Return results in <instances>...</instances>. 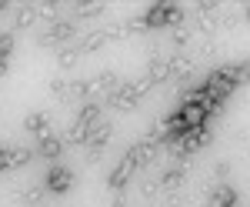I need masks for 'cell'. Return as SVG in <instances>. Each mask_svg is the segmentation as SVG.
<instances>
[{
	"mask_svg": "<svg viewBox=\"0 0 250 207\" xmlns=\"http://www.w3.org/2000/svg\"><path fill=\"white\" fill-rule=\"evenodd\" d=\"M197 14H200V20H197V30L200 34H217L220 30V3L217 0H200L197 3Z\"/></svg>",
	"mask_w": 250,
	"mask_h": 207,
	"instance_id": "1",
	"label": "cell"
},
{
	"mask_svg": "<svg viewBox=\"0 0 250 207\" xmlns=\"http://www.w3.org/2000/svg\"><path fill=\"white\" fill-rule=\"evenodd\" d=\"M74 34H77V23H74V20H57V23H50L47 34L37 37V44L40 47H54V44H60V40H70Z\"/></svg>",
	"mask_w": 250,
	"mask_h": 207,
	"instance_id": "2",
	"label": "cell"
},
{
	"mask_svg": "<svg viewBox=\"0 0 250 207\" xmlns=\"http://www.w3.org/2000/svg\"><path fill=\"white\" fill-rule=\"evenodd\" d=\"M43 187L50 190V194H67V190L74 187V170L54 164V167H50V174H47V184H43Z\"/></svg>",
	"mask_w": 250,
	"mask_h": 207,
	"instance_id": "3",
	"label": "cell"
},
{
	"mask_svg": "<svg viewBox=\"0 0 250 207\" xmlns=\"http://www.w3.org/2000/svg\"><path fill=\"white\" fill-rule=\"evenodd\" d=\"M130 177H134V161H130V157H124V161L107 174V187L120 194V190L127 187V181H130Z\"/></svg>",
	"mask_w": 250,
	"mask_h": 207,
	"instance_id": "4",
	"label": "cell"
},
{
	"mask_svg": "<svg viewBox=\"0 0 250 207\" xmlns=\"http://www.w3.org/2000/svg\"><path fill=\"white\" fill-rule=\"evenodd\" d=\"M83 87H87V97L90 94H107L110 97L117 91V74L114 70H100L94 80H83Z\"/></svg>",
	"mask_w": 250,
	"mask_h": 207,
	"instance_id": "5",
	"label": "cell"
},
{
	"mask_svg": "<svg viewBox=\"0 0 250 207\" xmlns=\"http://www.w3.org/2000/svg\"><path fill=\"white\" fill-rule=\"evenodd\" d=\"M127 157L134 161V170L147 167V164L157 157V144H150V140H140V144H134V147L127 151Z\"/></svg>",
	"mask_w": 250,
	"mask_h": 207,
	"instance_id": "6",
	"label": "cell"
},
{
	"mask_svg": "<svg viewBox=\"0 0 250 207\" xmlns=\"http://www.w3.org/2000/svg\"><path fill=\"white\" fill-rule=\"evenodd\" d=\"M110 137H114V127H110L107 120H97L94 127L87 131V147H90V151H100L104 144H110Z\"/></svg>",
	"mask_w": 250,
	"mask_h": 207,
	"instance_id": "7",
	"label": "cell"
},
{
	"mask_svg": "<svg viewBox=\"0 0 250 207\" xmlns=\"http://www.w3.org/2000/svg\"><path fill=\"white\" fill-rule=\"evenodd\" d=\"M237 190L230 187V184H217V187L210 190V197H207V207H237Z\"/></svg>",
	"mask_w": 250,
	"mask_h": 207,
	"instance_id": "8",
	"label": "cell"
},
{
	"mask_svg": "<svg viewBox=\"0 0 250 207\" xmlns=\"http://www.w3.org/2000/svg\"><path fill=\"white\" fill-rule=\"evenodd\" d=\"M213 77H220L224 84L230 87H244L247 84V64H233V67H220V70H210Z\"/></svg>",
	"mask_w": 250,
	"mask_h": 207,
	"instance_id": "9",
	"label": "cell"
},
{
	"mask_svg": "<svg viewBox=\"0 0 250 207\" xmlns=\"http://www.w3.org/2000/svg\"><path fill=\"white\" fill-rule=\"evenodd\" d=\"M60 151H63V140H60L54 131H43V134H40V147H37L40 157L54 161V157H60Z\"/></svg>",
	"mask_w": 250,
	"mask_h": 207,
	"instance_id": "10",
	"label": "cell"
},
{
	"mask_svg": "<svg viewBox=\"0 0 250 207\" xmlns=\"http://www.w3.org/2000/svg\"><path fill=\"white\" fill-rule=\"evenodd\" d=\"M137 100H140V97L134 94V87H130V84L117 87L114 94H110V104H114L117 111H134V107H137Z\"/></svg>",
	"mask_w": 250,
	"mask_h": 207,
	"instance_id": "11",
	"label": "cell"
},
{
	"mask_svg": "<svg viewBox=\"0 0 250 207\" xmlns=\"http://www.w3.org/2000/svg\"><path fill=\"white\" fill-rule=\"evenodd\" d=\"M193 70V60L187 54H173L167 60V77H187Z\"/></svg>",
	"mask_w": 250,
	"mask_h": 207,
	"instance_id": "12",
	"label": "cell"
},
{
	"mask_svg": "<svg viewBox=\"0 0 250 207\" xmlns=\"http://www.w3.org/2000/svg\"><path fill=\"white\" fill-rule=\"evenodd\" d=\"M144 27H147V30L167 27V3H154V7L144 14Z\"/></svg>",
	"mask_w": 250,
	"mask_h": 207,
	"instance_id": "13",
	"label": "cell"
},
{
	"mask_svg": "<svg viewBox=\"0 0 250 207\" xmlns=\"http://www.w3.org/2000/svg\"><path fill=\"white\" fill-rule=\"evenodd\" d=\"M30 161H34V151H27V147H14V151H7L3 167H7V170H17V167H27Z\"/></svg>",
	"mask_w": 250,
	"mask_h": 207,
	"instance_id": "14",
	"label": "cell"
},
{
	"mask_svg": "<svg viewBox=\"0 0 250 207\" xmlns=\"http://www.w3.org/2000/svg\"><path fill=\"white\" fill-rule=\"evenodd\" d=\"M23 127L30 134H43V131H50V114L47 111H37V114H27V120H23Z\"/></svg>",
	"mask_w": 250,
	"mask_h": 207,
	"instance_id": "15",
	"label": "cell"
},
{
	"mask_svg": "<svg viewBox=\"0 0 250 207\" xmlns=\"http://www.w3.org/2000/svg\"><path fill=\"white\" fill-rule=\"evenodd\" d=\"M184 181H187V170L170 167V170H164V174H160V181H157V184H160V187H167V190H177Z\"/></svg>",
	"mask_w": 250,
	"mask_h": 207,
	"instance_id": "16",
	"label": "cell"
},
{
	"mask_svg": "<svg viewBox=\"0 0 250 207\" xmlns=\"http://www.w3.org/2000/svg\"><path fill=\"white\" fill-rule=\"evenodd\" d=\"M104 44H107V30H94V34H87V37L80 40V54H94V50H100V47H104Z\"/></svg>",
	"mask_w": 250,
	"mask_h": 207,
	"instance_id": "17",
	"label": "cell"
},
{
	"mask_svg": "<svg viewBox=\"0 0 250 207\" xmlns=\"http://www.w3.org/2000/svg\"><path fill=\"white\" fill-rule=\"evenodd\" d=\"M87 131H90V127H83L80 120H74V124L67 127V134H63V144H74V147L87 144Z\"/></svg>",
	"mask_w": 250,
	"mask_h": 207,
	"instance_id": "18",
	"label": "cell"
},
{
	"mask_svg": "<svg viewBox=\"0 0 250 207\" xmlns=\"http://www.w3.org/2000/svg\"><path fill=\"white\" fill-rule=\"evenodd\" d=\"M147 80H150V84H164V80H167V60H160V57H154V60H150V64H147Z\"/></svg>",
	"mask_w": 250,
	"mask_h": 207,
	"instance_id": "19",
	"label": "cell"
},
{
	"mask_svg": "<svg viewBox=\"0 0 250 207\" xmlns=\"http://www.w3.org/2000/svg\"><path fill=\"white\" fill-rule=\"evenodd\" d=\"M34 20H37V10H34V3L20 7V10H17V20H14V30H27Z\"/></svg>",
	"mask_w": 250,
	"mask_h": 207,
	"instance_id": "20",
	"label": "cell"
},
{
	"mask_svg": "<svg viewBox=\"0 0 250 207\" xmlns=\"http://www.w3.org/2000/svg\"><path fill=\"white\" fill-rule=\"evenodd\" d=\"M43 194H47V187H40V184H30L27 190H20L17 197H23V201H27L30 207H40V204H43Z\"/></svg>",
	"mask_w": 250,
	"mask_h": 207,
	"instance_id": "21",
	"label": "cell"
},
{
	"mask_svg": "<svg viewBox=\"0 0 250 207\" xmlns=\"http://www.w3.org/2000/svg\"><path fill=\"white\" fill-rule=\"evenodd\" d=\"M97 117H100V104H83V111H80V124H83V127H94L97 124Z\"/></svg>",
	"mask_w": 250,
	"mask_h": 207,
	"instance_id": "22",
	"label": "cell"
},
{
	"mask_svg": "<svg viewBox=\"0 0 250 207\" xmlns=\"http://www.w3.org/2000/svg\"><path fill=\"white\" fill-rule=\"evenodd\" d=\"M77 60H80V50H77V47H70V50H57V64L63 67V70L77 67Z\"/></svg>",
	"mask_w": 250,
	"mask_h": 207,
	"instance_id": "23",
	"label": "cell"
},
{
	"mask_svg": "<svg viewBox=\"0 0 250 207\" xmlns=\"http://www.w3.org/2000/svg\"><path fill=\"white\" fill-rule=\"evenodd\" d=\"M50 94L57 97V100H70V84H67L63 77H54V80H50Z\"/></svg>",
	"mask_w": 250,
	"mask_h": 207,
	"instance_id": "24",
	"label": "cell"
},
{
	"mask_svg": "<svg viewBox=\"0 0 250 207\" xmlns=\"http://www.w3.org/2000/svg\"><path fill=\"white\" fill-rule=\"evenodd\" d=\"M190 40H193V30L187 27V23H180V27H173V44H177V47H187Z\"/></svg>",
	"mask_w": 250,
	"mask_h": 207,
	"instance_id": "25",
	"label": "cell"
},
{
	"mask_svg": "<svg viewBox=\"0 0 250 207\" xmlns=\"http://www.w3.org/2000/svg\"><path fill=\"white\" fill-rule=\"evenodd\" d=\"M14 30L10 34H0V60H10V54H14Z\"/></svg>",
	"mask_w": 250,
	"mask_h": 207,
	"instance_id": "26",
	"label": "cell"
},
{
	"mask_svg": "<svg viewBox=\"0 0 250 207\" xmlns=\"http://www.w3.org/2000/svg\"><path fill=\"white\" fill-rule=\"evenodd\" d=\"M124 30H127V37H140V34H147V27H144V17L124 20Z\"/></svg>",
	"mask_w": 250,
	"mask_h": 207,
	"instance_id": "27",
	"label": "cell"
},
{
	"mask_svg": "<svg viewBox=\"0 0 250 207\" xmlns=\"http://www.w3.org/2000/svg\"><path fill=\"white\" fill-rule=\"evenodd\" d=\"M97 14H104V3H77V17H97Z\"/></svg>",
	"mask_w": 250,
	"mask_h": 207,
	"instance_id": "28",
	"label": "cell"
},
{
	"mask_svg": "<svg viewBox=\"0 0 250 207\" xmlns=\"http://www.w3.org/2000/svg\"><path fill=\"white\" fill-rule=\"evenodd\" d=\"M184 23V10L177 3H167V27H180Z\"/></svg>",
	"mask_w": 250,
	"mask_h": 207,
	"instance_id": "29",
	"label": "cell"
},
{
	"mask_svg": "<svg viewBox=\"0 0 250 207\" xmlns=\"http://www.w3.org/2000/svg\"><path fill=\"white\" fill-rule=\"evenodd\" d=\"M130 87H134V94H137V97H144V94H150V91H154V84H150L147 77H140V80H134Z\"/></svg>",
	"mask_w": 250,
	"mask_h": 207,
	"instance_id": "30",
	"label": "cell"
},
{
	"mask_svg": "<svg viewBox=\"0 0 250 207\" xmlns=\"http://www.w3.org/2000/svg\"><path fill=\"white\" fill-rule=\"evenodd\" d=\"M140 194H144V197H157V194H160V184H157V181H144V184H140Z\"/></svg>",
	"mask_w": 250,
	"mask_h": 207,
	"instance_id": "31",
	"label": "cell"
},
{
	"mask_svg": "<svg viewBox=\"0 0 250 207\" xmlns=\"http://www.w3.org/2000/svg\"><path fill=\"white\" fill-rule=\"evenodd\" d=\"M34 10L43 14V17H54V14H57V3H34Z\"/></svg>",
	"mask_w": 250,
	"mask_h": 207,
	"instance_id": "32",
	"label": "cell"
},
{
	"mask_svg": "<svg viewBox=\"0 0 250 207\" xmlns=\"http://www.w3.org/2000/svg\"><path fill=\"white\" fill-rule=\"evenodd\" d=\"M217 177H220V181L230 177V164H217Z\"/></svg>",
	"mask_w": 250,
	"mask_h": 207,
	"instance_id": "33",
	"label": "cell"
},
{
	"mask_svg": "<svg viewBox=\"0 0 250 207\" xmlns=\"http://www.w3.org/2000/svg\"><path fill=\"white\" fill-rule=\"evenodd\" d=\"M110 207H127V197H124V190H120V194L114 197V204H110Z\"/></svg>",
	"mask_w": 250,
	"mask_h": 207,
	"instance_id": "34",
	"label": "cell"
},
{
	"mask_svg": "<svg viewBox=\"0 0 250 207\" xmlns=\"http://www.w3.org/2000/svg\"><path fill=\"white\" fill-rule=\"evenodd\" d=\"M7 70H10V60H0V80L7 77Z\"/></svg>",
	"mask_w": 250,
	"mask_h": 207,
	"instance_id": "35",
	"label": "cell"
},
{
	"mask_svg": "<svg viewBox=\"0 0 250 207\" xmlns=\"http://www.w3.org/2000/svg\"><path fill=\"white\" fill-rule=\"evenodd\" d=\"M3 161H7V151H0V170H7V167H3Z\"/></svg>",
	"mask_w": 250,
	"mask_h": 207,
	"instance_id": "36",
	"label": "cell"
},
{
	"mask_svg": "<svg viewBox=\"0 0 250 207\" xmlns=\"http://www.w3.org/2000/svg\"><path fill=\"white\" fill-rule=\"evenodd\" d=\"M7 7H10V3H7V0H0V14H3V10H7Z\"/></svg>",
	"mask_w": 250,
	"mask_h": 207,
	"instance_id": "37",
	"label": "cell"
}]
</instances>
